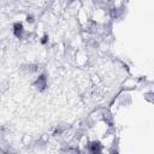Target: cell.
Wrapping results in <instances>:
<instances>
[{"mask_svg": "<svg viewBox=\"0 0 154 154\" xmlns=\"http://www.w3.org/2000/svg\"><path fill=\"white\" fill-rule=\"evenodd\" d=\"M34 85H35L40 91L45 90V89H46V87H47V75H46V73H41V75L36 78V81H35Z\"/></svg>", "mask_w": 154, "mask_h": 154, "instance_id": "6da1fadb", "label": "cell"}, {"mask_svg": "<svg viewBox=\"0 0 154 154\" xmlns=\"http://www.w3.org/2000/svg\"><path fill=\"white\" fill-rule=\"evenodd\" d=\"M12 28H13V35L16 37H18V38H22L23 37V34H24V26H23V24L20 22H16Z\"/></svg>", "mask_w": 154, "mask_h": 154, "instance_id": "7a4b0ae2", "label": "cell"}, {"mask_svg": "<svg viewBox=\"0 0 154 154\" xmlns=\"http://www.w3.org/2000/svg\"><path fill=\"white\" fill-rule=\"evenodd\" d=\"M48 41H49V36H48L47 34H45V35L42 36V38H41V45L46 46V45L48 43Z\"/></svg>", "mask_w": 154, "mask_h": 154, "instance_id": "3957f363", "label": "cell"}, {"mask_svg": "<svg viewBox=\"0 0 154 154\" xmlns=\"http://www.w3.org/2000/svg\"><path fill=\"white\" fill-rule=\"evenodd\" d=\"M26 22H28V23H32V22H34V17H32L31 14H28V16H26Z\"/></svg>", "mask_w": 154, "mask_h": 154, "instance_id": "277c9868", "label": "cell"}]
</instances>
